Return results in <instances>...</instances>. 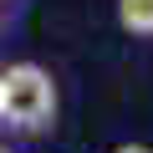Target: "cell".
Returning <instances> with one entry per match:
<instances>
[{"label":"cell","instance_id":"cell-1","mask_svg":"<svg viewBox=\"0 0 153 153\" xmlns=\"http://www.w3.org/2000/svg\"><path fill=\"white\" fill-rule=\"evenodd\" d=\"M0 117L36 133L56 117V82L51 71L36 61H16L10 71H0Z\"/></svg>","mask_w":153,"mask_h":153},{"label":"cell","instance_id":"cell-2","mask_svg":"<svg viewBox=\"0 0 153 153\" xmlns=\"http://www.w3.org/2000/svg\"><path fill=\"white\" fill-rule=\"evenodd\" d=\"M117 21L133 36H153V0H117Z\"/></svg>","mask_w":153,"mask_h":153},{"label":"cell","instance_id":"cell-3","mask_svg":"<svg viewBox=\"0 0 153 153\" xmlns=\"http://www.w3.org/2000/svg\"><path fill=\"white\" fill-rule=\"evenodd\" d=\"M112 153H153V148H143V143H123V148H112Z\"/></svg>","mask_w":153,"mask_h":153},{"label":"cell","instance_id":"cell-4","mask_svg":"<svg viewBox=\"0 0 153 153\" xmlns=\"http://www.w3.org/2000/svg\"><path fill=\"white\" fill-rule=\"evenodd\" d=\"M0 153H10V148H0Z\"/></svg>","mask_w":153,"mask_h":153}]
</instances>
